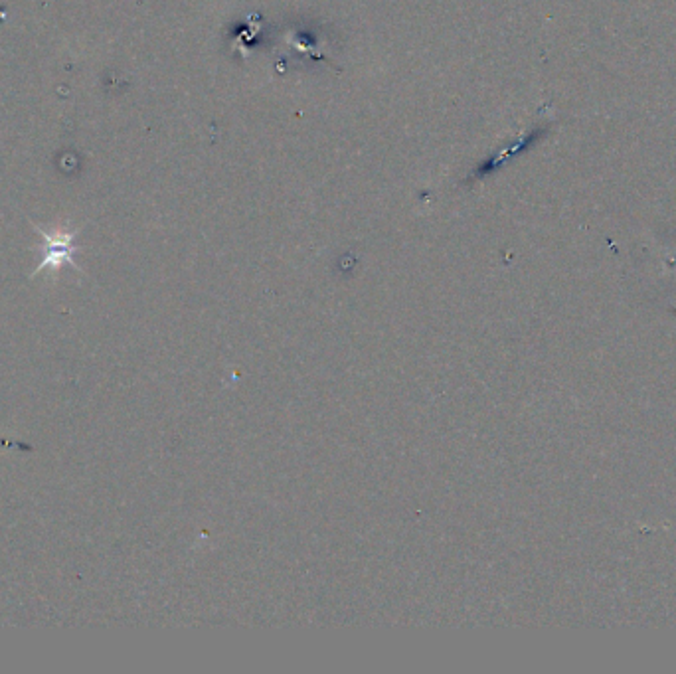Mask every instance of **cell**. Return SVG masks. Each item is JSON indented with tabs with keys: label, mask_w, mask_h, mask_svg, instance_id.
I'll use <instances>...</instances> for the list:
<instances>
[{
	"label": "cell",
	"mask_w": 676,
	"mask_h": 674,
	"mask_svg": "<svg viewBox=\"0 0 676 674\" xmlns=\"http://www.w3.org/2000/svg\"><path fill=\"white\" fill-rule=\"evenodd\" d=\"M38 234L42 238V246H40V265L36 267V271L32 275H38L42 271H58L64 265H72L74 269L80 271V265L74 259L76 253V238L80 230H68V228H60L56 232H46L42 228H38Z\"/></svg>",
	"instance_id": "cell-1"
}]
</instances>
